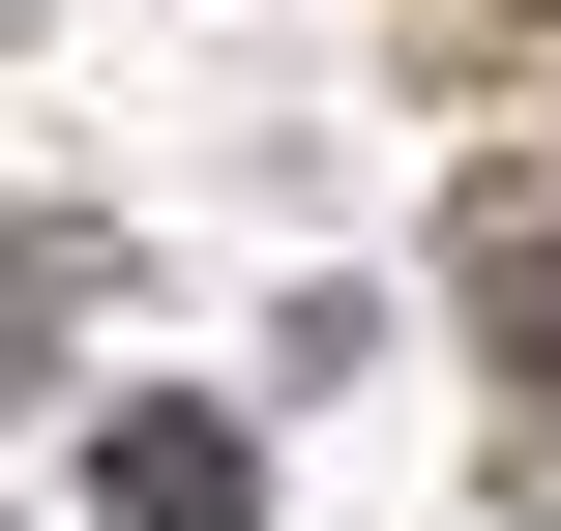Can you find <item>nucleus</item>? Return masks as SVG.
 Wrapping results in <instances>:
<instances>
[{"label":"nucleus","mask_w":561,"mask_h":531,"mask_svg":"<svg viewBox=\"0 0 561 531\" xmlns=\"http://www.w3.org/2000/svg\"><path fill=\"white\" fill-rule=\"evenodd\" d=\"M89 531H266V443L207 384H148V414H89Z\"/></svg>","instance_id":"1"}]
</instances>
